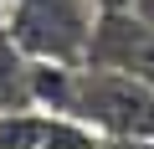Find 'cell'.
Segmentation results:
<instances>
[{"instance_id":"obj_1","label":"cell","mask_w":154,"mask_h":149,"mask_svg":"<svg viewBox=\"0 0 154 149\" xmlns=\"http://www.w3.org/2000/svg\"><path fill=\"white\" fill-rule=\"evenodd\" d=\"M98 5L93 0H5L0 26L31 62H82Z\"/></svg>"},{"instance_id":"obj_2","label":"cell","mask_w":154,"mask_h":149,"mask_svg":"<svg viewBox=\"0 0 154 149\" xmlns=\"http://www.w3.org/2000/svg\"><path fill=\"white\" fill-rule=\"evenodd\" d=\"M82 62L88 67H108V72H128V77H139V82L154 88V26L139 21L128 5L98 11Z\"/></svg>"},{"instance_id":"obj_3","label":"cell","mask_w":154,"mask_h":149,"mask_svg":"<svg viewBox=\"0 0 154 149\" xmlns=\"http://www.w3.org/2000/svg\"><path fill=\"white\" fill-rule=\"evenodd\" d=\"M16 108H36L31 103V57L0 26V113H16Z\"/></svg>"},{"instance_id":"obj_4","label":"cell","mask_w":154,"mask_h":149,"mask_svg":"<svg viewBox=\"0 0 154 149\" xmlns=\"http://www.w3.org/2000/svg\"><path fill=\"white\" fill-rule=\"evenodd\" d=\"M36 149H98V129H88L72 113H46L41 108V134Z\"/></svg>"},{"instance_id":"obj_5","label":"cell","mask_w":154,"mask_h":149,"mask_svg":"<svg viewBox=\"0 0 154 149\" xmlns=\"http://www.w3.org/2000/svg\"><path fill=\"white\" fill-rule=\"evenodd\" d=\"M98 149H154L149 134H98Z\"/></svg>"},{"instance_id":"obj_6","label":"cell","mask_w":154,"mask_h":149,"mask_svg":"<svg viewBox=\"0 0 154 149\" xmlns=\"http://www.w3.org/2000/svg\"><path fill=\"white\" fill-rule=\"evenodd\" d=\"M128 11H134L139 21H149V26H154V0H128Z\"/></svg>"}]
</instances>
